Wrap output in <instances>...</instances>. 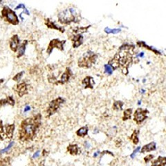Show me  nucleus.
Wrapping results in <instances>:
<instances>
[{
  "label": "nucleus",
  "mask_w": 166,
  "mask_h": 166,
  "mask_svg": "<svg viewBox=\"0 0 166 166\" xmlns=\"http://www.w3.org/2000/svg\"><path fill=\"white\" fill-rule=\"evenodd\" d=\"M138 134L139 131L137 130H135L134 131L132 135L130 136V141L132 142V143L134 145H137L139 142V138H138Z\"/></svg>",
  "instance_id": "5701e85b"
},
{
  "label": "nucleus",
  "mask_w": 166,
  "mask_h": 166,
  "mask_svg": "<svg viewBox=\"0 0 166 166\" xmlns=\"http://www.w3.org/2000/svg\"><path fill=\"white\" fill-rule=\"evenodd\" d=\"M138 55L140 56V57H143V56L144 55V53H143V52H141V53H140V54H139Z\"/></svg>",
  "instance_id": "e433bc0d"
},
{
  "label": "nucleus",
  "mask_w": 166,
  "mask_h": 166,
  "mask_svg": "<svg viewBox=\"0 0 166 166\" xmlns=\"http://www.w3.org/2000/svg\"><path fill=\"white\" fill-rule=\"evenodd\" d=\"M4 79H0V85H1L2 83L4 82Z\"/></svg>",
  "instance_id": "c9c22d12"
},
{
  "label": "nucleus",
  "mask_w": 166,
  "mask_h": 166,
  "mask_svg": "<svg viewBox=\"0 0 166 166\" xmlns=\"http://www.w3.org/2000/svg\"><path fill=\"white\" fill-rule=\"evenodd\" d=\"M153 159H154V155L149 154V155H147V156L144 158V160L145 163H148Z\"/></svg>",
  "instance_id": "7c9ffc66"
},
{
  "label": "nucleus",
  "mask_w": 166,
  "mask_h": 166,
  "mask_svg": "<svg viewBox=\"0 0 166 166\" xmlns=\"http://www.w3.org/2000/svg\"><path fill=\"white\" fill-rule=\"evenodd\" d=\"M65 99L63 98L58 97L51 102L49 107L47 109V117H50L52 115L55 114L58 111L59 108H60L62 104L65 103Z\"/></svg>",
  "instance_id": "423d86ee"
},
{
  "label": "nucleus",
  "mask_w": 166,
  "mask_h": 166,
  "mask_svg": "<svg viewBox=\"0 0 166 166\" xmlns=\"http://www.w3.org/2000/svg\"><path fill=\"white\" fill-rule=\"evenodd\" d=\"M166 158L165 157H159L157 159L153 160L152 163V166H165Z\"/></svg>",
  "instance_id": "aec40b11"
},
{
  "label": "nucleus",
  "mask_w": 166,
  "mask_h": 166,
  "mask_svg": "<svg viewBox=\"0 0 166 166\" xmlns=\"http://www.w3.org/2000/svg\"><path fill=\"white\" fill-rule=\"evenodd\" d=\"M24 74H25V71H20V72H19L18 74H16L15 76L13 77V80H14L15 82H18L21 79H22V77L23 76Z\"/></svg>",
  "instance_id": "bb28decb"
},
{
  "label": "nucleus",
  "mask_w": 166,
  "mask_h": 166,
  "mask_svg": "<svg viewBox=\"0 0 166 166\" xmlns=\"http://www.w3.org/2000/svg\"><path fill=\"white\" fill-rule=\"evenodd\" d=\"M39 154H40V151H37V152H36V153L34 154L33 158V159H36V158H37V157H39Z\"/></svg>",
  "instance_id": "72a5a7b5"
},
{
  "label": "nucleus",
  "mask_w": 166,
  "mask_h": 166,
  "mask_svg": "<svg viewBox=\"0 0 166 166\" xmlns=\"http://www.w3.org/2000/svg\"><path fill=\"white\" fill-rule=\"evenodd\" d=\"M88 131H89V128H88L87 125L86 126L82 127L77 131L76 135L77 136H79V137H85V136L87 135Z\"/></svg>",
  "instance_id": "4be33fe9"
},
{
  "label": "nucleus",
  "mask_w": 166,
  "mask_h": 166,
  "mask_svg": "<svg viewBox=\"0 0 166 166\" xmlns=\"http://www.w3.org/2000/svg\"><path fill=\"white\" fill-rule=\"evenodd\" d=\"M30 107H29V106H26V108H25V111L26 112V111H29V110H30Z\"/></svg>",
  "instance_id": "f704fd0d"
},
{
  "label": "nucleus",
  "mask_w": 166,
  "mask_h": 166,
  "mask_svg": "<svg viewBox=\"0 0 166 166\" xmlns=\"http://www.w3.org/2000/svg\"><path fill=\"white\" fill-rule=\"evenodd\" d=\"M124 103L120 100L115 101L113 104V109L115 111H120L123 109V107Z\"/></svg>",
  "instance_id": "393cba45"
},
{
  "label": "nucleus",
  "mask_w": 166,
  "mask_h": 166,
  "mask_svg": "<svg viewBox=\"0 0 166 166\" xmlns=\"http://www.w3.org/2000/svg\"><path fill=\"white\" fill-rule=\"evenodd\" d=\"M104 31H105L107 34H117L121 31V29L120 28L110 29L108 27H106L105 29H104Z\"/></svg>",
  "instance_id": "a878e982"
},
{
  "label": "nucleus",
  "mask_w": 166,
  "mask_h": 166,
  "mask_svg": "<svg viewBox=\"0 0 166 166\" xmlns=\"http://www.w3.org/2000/svg\"><path fill=\"white\" fill-rule=\"evenodd\" d=\"M23 9L24 10L26 9V7L25 6V4H19L18 6L17 7H15V10H18V9Z\"/></svg>",
  "instance_id": "473e14b6"
},
{
  "label": "nucleus",
  "mask_w": 166,
  "mask_h": 166,
  "mask_svg": "<svg viewBox=\"0 0 166 166\" xmlns=\"http://www.w3.org/2000/svg\"><path fill=\"white\" fill-rule=\"evenodd\" d=\"M13 89H14V91L17 93V95L20 97H22L25 95H26L28 92V85L25 82L16 85Z\"/></svg>",
  "instance_id": "9d476101"
},
{
  "label": "nucleus",
  "mask_w": 166,
  "mask_h": 166,
  "mask_svg": "<svg viewBox=\"0 0 166 166\" xmlns=\"http://www.w3.org/2000/svg\"><path fill=\"white\" fill-rule=\"evenodd\" d=\"M66 149H67L69 153L71 155H73V156H76V155H78L80 153V149L77 144L69 145L67 148H66Z\"/></svg>",
  "instance_id": "dca6fc26"
},
{
  "label": "nucleus",
  "mask_w": 166,
  "mask_h": 166,
  "mask_svg": "<svg viewBox=\"0 0 166 166\" xmlns=\"http://www.w3.org/2000/svg\"><path fill=\"white\" fill-rule=\"evenodd\" d=\"M140 149H141L140 147H138V148H136L134 149V152H132V154H131V158H132V159H134V158L135 154H136V153H137V152H138L139 150H140Z\"/></svg>",
  "instance_id": "2f4dec72"
},
{
  "label": "nucleus",
  "mask_w": 166,
  "mask_h": 166,
  "mask_svg": "<svg viewBox=\"0 0 166 166\" xmlns=\"http://www.w3.org/2000/svg\"><path fill=\"white\" fill-rule=\"evenodd\" d=\"M66 42V40H60L58 38L53 39L51 40L50 42L49 43V45L47 47V53L48 55H51L53 51V50L55 49H58L61 51H63L64 49H65V44Z\"/></svg>",
  "instance_id": "0eeeda50"
},
{
  "label": "nucleus",
  "mask_w": 166,
  "mask_h": 166,
  "mask_svg": "<svg viewBox=\"0 0 166 166\" xmlns=\"http://www.w3.org/2000/svg\"><path fill=\"white\" fill-rule=\"evenodd\" d=\"M71 41L72 42V47H73L74 49H76V48H78L79 47L81 46L83 43V41H84V37H83L82 35L80 34H72L71 33V37H69Z\"/></svg>",
  "instance_id": "9b49d317"
},
{
  "label": "nucleus",
  "mask_w": 166,
  "mask_h": 166,
  "mask_svg": "<svg viewBox=\"0 0 166 166\" xmlns=\"http://www.w3.org/2000/svg\"><path fill=\"white\" fill-rule=\"evenodd\" d=\"M155 149H156V143H154V142H151V143L144 145L143 148H142L141 152L144 154L147 153V152L154 151Z\"/></svg>",
  "instance_id": "f3484780"
},
{
  "label": "nucleus",
  "mask_w": 166,
  "mask_h": 166,
  "mask_svg": "<svg viewBox=\"0 0 166 166\" xmlns=\"http://www.w3.org/2000/svg\"><path fill=\"white\" fill-rule=\"evenodd\" d=\"M104 66H105V73L108 74L109 75L112 74L114 70H113V69H112V68L110 66H109V65H105Z\"/></svg>",
  "instance_id": "cd10ccee"
},
{
  "label": "nucleus",
  "mask_w": 166,
  "mask_h": 166,
  "mask_svg": "<svg viewBox=\"0 0 166 166\" xmlns=\"http://www.w3.org/2000/svg\"><path fill=\"white\" fill-rule=\"evenodd\" d=\"M149 111L147 109L138 108L134 113V120L137 125H140L148 119Z\"/></svg>",
  "instance_id": "6e6552de"
},
{
  "label": "nucleus",
  "mask_w": 166,
  "mask_h": 166,
  "mask_svg": "<svg viewBox=\"0 0 166 166\" xmlns=\"http://www.w3.org/2000/svg\"><path fill=\"white\" fill-rule=\"evenodd\" d=\"M132 109L131 108L127 109L123 111V121H126L127 120L131 119L132 118Z\"/></svg>",
  "instance_id": "b1692460"
},
{
  "label": "nucleus",
  "mask_w": 166,
  "mask_h": 166,
  "mask_svg": "<svg viewBox=\"0 0 166 166\" xmlns=\"http://www.w3.org/2000/svg\"><path fill=\"white\" fill-rule=\"evenodd\" d=\"M14 143H15L14 142H12V143H10L9 145H8V146L6 147V148H4V149H2V150L0 151V153H1V154H4V153H5V152H6L9 151L10 149H11V148L13 146V145H14Z\"/></svg>",
  "instance_id": "c85d7f7f"
},
{
  "label": "nucleus",
  "mask_w": 166,
  "mask_h": 166,
  "mask_svg": "<svg viewBox=\"0 0 166 166\" xmlns=\"http://www.w3.org/2000/svg\"><path fill=\"white\" fill-rule=\"evenodd\" d=\"M15 126L14 124H7L3 125L2 121H0V138L2 141L13 138Z\"/></svg>",
  "instance_id": "39448f33"
},
{
  "label": "nucleus",
  "mask_w": 166,
  "mask_h": 166,
  "mask_svg": "<svg viewBox=\"0 0 166 166\" xmlns=\"http://www.w3.org/2000/svg\"><path fill=\"white\" fill-rule=\"evenodd\" d=\"M72 71L70 69V67H66L65 69V71H64V73L62 74L60 79L57 80L55 85H65L66 83H67L69 80H70L71 77L72 76Z\"/></svg>",
  "instance_id": "1a4fd4ad"
},
{
  "label": "nucleus",
  "mask_w": 166,
  "mask_h": 166,
  "mask_svg": "<svg viewBox=\"0 0 166 166\" xmlns=\"http://www.w3.org/2000/svg\"><path fill=\"white\" fill-rule=\"evenodd\" d=\"M82 84L84 86L85 89H93V85L95 84V81L92 76H86L82 80Z\"/></svg>",
  "instance_id": "4468645a"
},
{
  "label": "nucleus",
  "mask_w": 166,
  "mask_h": 166,
  "mask_svg": "<svg viewBox=\"0 0 166 166\" xmlns=\"http://www.w3.org/2000/svg\"><path fill=\"white\" fill-rule=\"evenodd\" d=\"M136 44L138 45L139 47H143V48H145L149 51H151L152 52H153L154 53H155L156 55H161V53H160L159 50H157V49H155L153 47L149 46V45L147 44L145 42L143 41H138L136 42Z\"/></svg>",
  "instance_id": "2eb2a0df"
},
{
  "label": "nucleus",
  "mask_w": 166,
  "mask_h": 166,
  "mask_svg": "<svg viewBox=\"0 0 166 166\" xmlns=\"http://www.w3.org/2000/svg\"><path fill=\"white\" fill-rule=\"evenodd\" d=\"M20 40L17 35H13L10 40V49H11L13 52H17V51L19 49V47H20Z\"/></svg>",
  "instance_id": "f8f14e48"
},
{
  "label": "nucleus",
  "mask_w": 166,
  "mask_h": 166,
  "mask_svg": "<svg viewBox=\"0 0 166 166\" xmlns=\"http://www.w3.org/2000/svg\"><path fill=\"white\" fill-rule=\"evenodd\" d=\"M98 59V55L92 51H88L82 55L77 61V66L80 68L89 69L96 64Z\"/></svg>",
  "instance_id": "7ed1b4c3"
},
{
  "label": "nucleus",
  "mask_w": 166,
  "mask_h": 166,
  "mask_svg": "<svg viewBox=\"0 0 166 166\" xmlns=\"http://www.w3.org/2000/svg\"><path fill=\"white\" fill-rule=\"evenodd\" d=\"M28 44V40H25L23 41V42L21 45H20V47H19V49L17 50V58H20L21 57H22V56L25 55V51H26V46H27Z\"/></svg>",
  "instance_id": "a211bd4d"
},
{
  "label": "nucleus",
  "mask_w": 166,
  "mask_h": 166,
  "mask_svg": "<svg viewBox=\"0 0 166 166\" xmlns=\"http://www.w3.org/2000/svg\"><path fill=\"white\" fill-rule=\"evenodd\" d=\"M15 103V100L13 99L12 96H8V97L5 99H2V100H0V105H2V106H4L6 105L14 106Z\"/></svg>",
  "instance_id": "412c9836"
},
{
  "label": "nucleus",
  "mask_w": 166,
  "mask_h": 166,
  "mask_svg": "<svg viewBox=\"0 0 166 166\" xmlns=\"http://www.w3.org/2000/svg\"><path fill=\"white\" fill-rule=\"evenodd\" d=\"M10 157H6V158H4V159H2L1 160V165L2 166H4V165H6L8 163H9L10 162Z\"/></svg>",
  "instance_id": "c756f323"
},
{
  "label": "nucleus",
  "mask_w": 166,
  "mask_h": 166,
  "mask_svg": "<svg viewBox=\"0 0 166 166\" xmlns=\"http://www.w3.org/2000/svg\"><path fill=\"white\" fill-rule=\"evenodd\" d=\"M90 27H92V25L84 26V27H83V26L82 27H75L72 29V34L82 35V33H87Z\"/></svg>",
  "instance_id": "6ab92c4d"
},
{
  "label": "nucleus",
  "mask_w": 166,
  "mask_h": 166,
  "mask_svg": "<svg viewBox=\"0 0 166 166\" xmlns=\"http://www.w3.org/2000/svg\"><path fill=\"white\" fill-rule=\"evenodd\" d=\"M1 17L2 19L8 23L12 25H18L20 23V20L14 10L8 6H4L1 11Z\"/></svg>",
  "instance_id": "20e7f679"
},
{
  "label": "nucleus",
  "mask_w": 166,
  "mask_h": 166,
  "mask_svg": "<svg viewBox=\"0 0 166 166\" xmlns=\"http://www.w3.org/2000/svg\"><path fill=\"white\" fill-rule=\"evenodd\" d=\"M41 121L42 115L40 114L22 120L19 130V139L23 142L33 140L41 125Z\"/></svg>",
  "instance_id": "f257e3e1"
},
{
  "label": "nucleus",
  "mask_w": 166,
  "mask_h": 166,
  "mask_svg": "<svg viewBox=\"0 0 166 166\" xmlns=\"http://www.w3.org/2000/svg\"><path fill=\"white\" fill-rule=\"evenodd\" d=\"M45 25L47 26V28H51V29H54V30H57L58 31H60L62 33H64L65 32V27L58 26L54 22L51 21V20L50 18L45 19Z\"/></svg>",
  "instance_id": "ddd939ff"
},
{
  "label": "nucleus",
  "mask_w": 166,
  "mask_h": 166,
  "mask_svg": "<svg viewBox=\"0 0 166 166\" xmlns=\"http://www.w3.org/2000/svg\"><path fill=\"white\" fill-rule=\"evenodd\" d=\"M58 19L59 22L64 25H69L71 23L78 24L81 20V15L76 9L69 8L59 13Z\"/></svg>",
  "instance_id": "f03ea898"
}]
</instances>
